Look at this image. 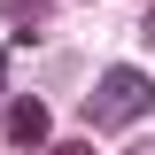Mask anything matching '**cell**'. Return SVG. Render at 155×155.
I'll list each match as a JSON object with an SVG mask.
<instances>
[{
  "label": "cell",
  "instance_id": "6da1fadb",
  "mask_svg": "<svg viewBox=\"0 0 155 155\" xmlns=\"http://www.w3.org/2000/svg\"><path fill=\"white\" fill-rule=\"evenodd\" d=\"M147 109H155V78H147V70H132V62H116V70H101L93 101H85V124L116 132V124H140Z\"/></svg>",
  "mask_w": 155,
  "mask_h": 155
},
{
  "label": "cell",
  "instance_id": "7a4b0ae2",
  "mask_svg": "<svg viewBox=\"0 0 155 155\" xmlns=\"http://www.w3.org/2000/svg\"><path fill=\"white\" fill-rule=\"evenodd\" d=\"M0 132H8V147H47V109L39 101H8Z\"/></svg>",
  "mask_w": 155,
  "mask_h": 155
},
{
  "label": "cell",
  "instance_id": "3957f363",
  "mask_svg": "<svg viewBox=\"0 0 155 155\" xmlns=\"http://www.w3.org/2000/svg\"><path fill=\"white\" fill-rule=\"evenodd\" d=\"M0 16L23 23V31H39V0H0Z\"/></svg>",
  "mask_w": 155,
  "mask_h": 155
},
{
  "label": "cell",
  "instance_id": "277c9868",
  "mask_svg": "<svg viewBox=\"0 0 155 155\" xmlns=\"http://www.w3.org/2000/svg\"><path fill=\"white\" fill-rule=\"evenodd\" d=\"M140 39H147V47H155V8H147V16H140Z\"/></svg>",
  "mask_w": 155,
  "mask_h": 155
},
{
  "label": "cell",
  "instance_id": "5b68a950",
  "mask_svg": "<svg viewBox=\"0 0 155 155\" xmlns=\"http://www.w3.org/2000/svg\"><path fill=\"white\" fill-rule=\"evenodd\" d=\"M54 155H93V147H78V140H70V147H54Z\"/></svg>",
  "mask_w": 155,
  "mask_h": 155
},
{
  "label": "cell",
  "instance_id": "8992f818",
  "mask_svg": "<svg viewBox=\"0 0 155 155\" xmlns=\"http://www.w3.org/2000/svg\"><path fill=\"white\" fill-rule=\"evenodd\" d=\"M0 93H8V54H0Z\"/></svg>",
  "mask_w": 155,
  "mask_h": 155
},
{
  "label": "cell",
  "instance_id": "52a82bcc",
  "mask_svg": "<svg viewBox=\"0 0 155 155\" xmlns=\"http://www.w3.org/2000/svg\"><path fill=\"white\" fill-rule=\"evenodd\" d=\"M132 155H155V140H140V147H132Z\"/></svg>",
  "mask_w": 155,
  "mask_h": 155
}]
</instances>
